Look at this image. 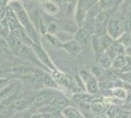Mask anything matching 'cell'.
I'll return each mask as SVG.
<instances>
[{
  "label": "cell",
  "instance_id": "6da1fadb",
  "mask_svg": "<svg viewBox=\"0 0 131 118\" xmlns=\"http://www.w3.org/2000/svg\"><path fill=\"white\" fill-rule=\"evenodd\" d=\"M11 8L18 17V20L21 24L24 31L27 33V34L32 39L33 41L37 44H40V39H39V33L37 32L36 28L34 27L30 17L27 15L26 9L24 8L23 3L20 1H12Z\"/></svg>",
  "mask_w": 131,
  "mask_h": 118
},
{
  "label": "cell",
  "instance_id": "7a4b0ae2",
  "mask_svg": "<svg viewBox=\"0 0 131 118\" xmlns=\"http://www.w3.org/2000/svg\"><path fill=\"white\" fill-rule=\"evenodd\" d=\"M125 31L121 24L120 19L116 17L110 18L108 24H107V34H109L110 37H112L115 40H116L117 39H119V37Z\"/></svg>",
  "mask_w": 131,
  "mask_h": 118
},
{
  "label": "cell",
  "instance_id": "3957f363",
  "mask_svg": "<svg viewBox=\"0 0 131 118\" xmlns=\"http://www.w3.org/2000/svg\"><path fill=\"white\" fill-rule=\"evenodd\" d=\"M55 94L51 92H43L40 93L37 96L30 98L31 101V106H42V105H48L51 103V101H53L55 97Z\"/></svg>",
  "mask_w": 131,
  "mask_h": 118
},
{
  "label": "cell",
  "instance_id": "277c9868",
  "mask_svg": "<svg viewBox=\"0 0 131 118\" xmlns=\"http://www.w3.org/2000/svg\"><path fill=\"white\" fill-rule=\"evenodd\" d=\"M91 38H92V35H90V33L83 28H79L77 33L74 34V39L81 44L82 47H87L91 44L90 43Z\"/></svg>",
  "mask_w": 131,
  "mask_h": 118
},
{
  "label": "cell",
  "instance_id": "5b68a950",
  "mask_svg": "<svg viewBox=\"0 0 131 118\" xmlns=\"http://www.w3.org/2000/svg\"><path fill=\"white\" fill-rule=\"evenodd\" d=\"M52 77L57 82V84L59 85V86L64 87V88L70 89L71 87V85H72L71 78L68 75H66L65 73H62L60 71H57L56 69L52 70Z\"/></svg>",
  "mask_w": 131,
  "mask_h": 118
},
{
  "label": "cell",
  "instance_id": "8992f818",
  "mask_svg": "<svg viewBox=\"0 0 131 118\" xmlns=\"http://www.w3.org/2000/svg\"><path fill=\"white\" fill-rule=\"evenodd\" d=\"M62 47H63L68 53H70V54L73 55V56L79 54V53L81 52L82 48H83L81 46V44H80L78 41H77L74 39L64 42Z\"/></svg>",
  "mask_w": 131,
  "mask_h": 118
},
{
  "label": "cell",
  "instance_id": "52a82bcc",
  "mask_svg": "<svg viewBox=\"0 0 131 118\" xmlns=\"http://www.w3.org/2000/svg\"><path fill=\"white\" fill-rule=\"evenodd\" d=\"M85 85V89L90 95H95L97 94L99 90V86H98V81L96 79V76L92 74V72L90 73L89 77L86 79L85 82H83Z\"/></svg>",
  "mask_w": 131,
  "mask_h": 118
},
{
  "label": "cell",
  "instance_id": "ba28073f",
  "mask_svg": "<svg viewBox=\"0 0 131 118\" xmlns=\"http://www.w3.org/2000/svg\"><path fill=\"white\" fill-rule=\"evenodd\" d=\"M5 19H6V21H7V23H8V26H9V29H10L11 32H13V31H17V30H19V29L22 28L21 24H20L19 20H18L17 15L15 14V12L13 11L12 8L10 9V10H8Z\"/></svg>",
  "mask_w": 131,
  "mask_h": 118
},
{
  "label": "cell",
  "instance_id": "9c48e42d",
  "mask_svg": "<svg viewBox=\"0 0 131 118\" xmlns=\"http://www.w3.org/2000/svg\"><path fill=\"white\" fill-rule=\"evenodd\" d=\"M42 9L44 11V14H47L50 16H54L60 11V7L58 5V3L54 2L53 0H47L42 2Z\"/></svg>",
  "mask_w": 131,
  "mask_h": 118
},
{
  "label": "cell",
  "instance_id": "30bf717a",
  "mask_svg": "<svg viewBox=\"0 0 131 118\" xmlns=\"http://www.w3.org/2000/svg\"><path fill=\"white\" fill-rule=\"evenodd\" d=\"M10 106L12 108H16L18 110H23L25 108L27 107H31V101L29 99H26V98H18L15 99L14 101H12Z\"/></svg>",
  "mask_w": 131,
  "mask_h": 118
},
{
  "label": "cell",
  "instance_id": "8fae6325",
  "mask_svg": "<svg viewBox=\"0 0 131 118\" xmlns=\"http://www.w3.org/2000/svg\"><path fill=\"white\" fill-rule=\"evenodd\" d=\"M62 112H63V115L66 118H84L83 115L78 110H77V109H74V108H72L71 106L64 107Z\"/></svg>",
  "mask_w": 131,
  "mask_h": 118
},
{
  "label": "cell",
  "instance_id": "7c38bea8",
  "mask_svg": "<svg viewBox=\"0 0 131 118\" xmlns=\"http://www.w3.org/2000/svg\"><path fill=\"white\" fill-rule=\"evenodd\" d=\"M79 28H80V27L77 25V23L75 22V21H68V22H66L63 24V26H62V31H65V32L69 33V34H74Z\"/></svg>",
  "mask_w": 131,
  "mask_h": 118
},
{
  "label": "cell",
  "instance_id": "4fadbf2b",
  "mask_svg": "<svg viewBox=\"0 0 131 118\" xmlns=\"http://www.w3.org/2000/svg\"><path fill=\"white\" fill-rule=\"evenodd\" d=\"M43 37H44V39H45L50 45H52V46H54V47H62V46H63V42L59 39V38H58L56 34H51L46 33Z\"/></svg>",
  "mask_w": 131,
  "mask_h": 118
},
{
  "label": "cell",
  "instance_id": "5bb4252c",
  "mask_svg": "<svg viewBox=\"0 0 131 118\" xmlns=\"http://www.w3.org/2000/svg\"><path fill=\"white\" fill-rule=\"evenodd\" d=\"M99 40H100V44L103 47V49L106 50L107 48H109L111 45L114 43L115 39H113L112 37H110L108 34H105L101 37H99Z\"/></svg>",
  "mask_w": 131,
  "mask_h": 118
},
{
  "label": "cell",
  "instance_id": "9a60e30c",
  "mask_svg": "<svg viewBox=\"0 0 131 118\" xmlns=\"http://www.w3.org/2000/svg\"><path fill=\"white\" fill-rule=\"evenodd\" d=\"M99 65H100L101 67H103L104 69L110 68L111 66H113V59H112L106 52H104V53L100 56V58H99Z\"/></svg>",
  "mask_w": 131,
  "mask_h": 118
},
{
  "label": "cell",
  "instance_id": "2e32d148",
  "mask_svg": "<svg viewBox=\"0 0 131 118\" xmlns=\"http://www.w3.org/2000/svg\"><path fill=\"white\" fill-rule=\"evenodd\" d=\"M50 104H52V105H54V106H57L61 108V107H64V106H67L68 104H69V101L64 97V96H55V97L53 98V101H51V103Z\"/></svg>",
  "mask_w": 131,
  "mask_h": 118
},
{
  "label": "cell",
  "instance_id": "e0dca14e",
  "mask_svg": "<svg viewBox=\"0 0 131 118\" xmlns=\"http://www.w3.org/2000/svg\"><path fill=\"white\" fill-rule=\"evenodd\" d=\"M127 64V59L123 54H118L113 60V66L115 68H123Z\"/></svg>",
  "mask_w": 131,
  "mask_h": 118
},
{
  "label": "cell",
  "instance_id": "ac0fdd59",
  "mask_svg": "<svg viewBox=\"0 0 131 118\" xmlns=\"http://www.w3.org/2000/svg\"><path fill=\"white\" fill-rule=\"evenodd\" d=\"M120 43L124 45V46H130L131 45V34L129 32H124L123 34L119 37V39H117Z\"/></svg>",
  "mask_w": 131,
  "mask_h": 118
},
{
  "label": "cell",
  "instance_id": "d6986e66",
  "mask_svg": "<svg viewBox=\"0 0 131 118\" xmlns=\"http://www.w3.org/2000/svg\"><path fill=\"white\" fill-rule=\"evenodd\" d=\"M90 109L93 113L95 114H100L104 110V104L100 101H93L90 104Z\"/></svg>",
  "mask_w": 131,
  "mask_h": 118
},
{
  "label": "cell",
  "instance_id": "ffe728a7",
  "mask_svg": "<svg viewBox=\"0 0 131 118\" xmlns=\"http://www.w3.org/2000/svg\"><path fill=\"white\" fill-rule=\"evenodd\" d=\"M113 96L118 99H125L127 97V93H126V90L122 88H116L113 90Z\"/></svg>",
  "mask_w": 131,
  "mask_h": 118
},
{
  "label": "cell",
  "instance_id": "44dd1931",
  "mask_svg": "<svg viewBox=\"0 0 131 118\" xmlns=\"http://www.w3.org/2000/svg\"><path fill=\"white\" fill-rule=\"evenodd\" d=\"M42 80H43L44 84L46 85V86H48V87H52V88H58L59 87V85L57 84V82L54 80V78L53 77L51 78V76L47 75V74L43 75Z\"/></svg>",
  "mask_w": 131,
  "mask_h": 118
},
{
  "label": "cell",
  "instance_id": "7402d4cb",
  "mask_svg": "<svg viewBox=\"0 0 131 118\" xmlns=\"http://www.w3.org/2000/svg\"><path fill=\"white\" fill-rule=\"evenodd\" d=\"M58 30H59L58 24L55 22V21H51V22L48 23L47 26H46V33H48V34H57Z\"/></svg>",
  "mask_w": 131,
  "mask_h": 118
},
{
  "label": "cell",
  "instance_id": "603a6c76",
  "mask_svg": "<svg viewBox=\"0 0 131 118\" xmlns=\"http://www.w3.org/2000/svg\"><path fill=\"white\" fill-rule=\"evenodd\" d=\"M118 113H119V109H118L117 107L115 106V105H111V106L109 107V109L107 110L106 115L109 118H115L117 116Z\"/></svg>",
  "mask_w": 131,
  "mask_h": 118
},
{
  "label": "cell",
  "instance_id": "cb8c5ba5",
  "mask_svg": "<svg viewBox=\"0 0 131 118\" xmlns=\"http://www.w3.org/2000/svg\"><path fill=\"white\" fill-rule=\"evenodd\" d=\"M91 72H92V74H94V75L97 77V76H100L101 74H103L104 68L101 67V66H94V67H92V69H91Z\"/></svg>",
  "mask_w": 131,
  "mask_h": 118
},
{
  "label": "cell",
  "instance_id": "d4e9b609",
  "mask_svg": "<svg viewBox=\"0 0 131 118\" xmlns=\"http://www.w3.org/2000/svg\"><path fill=\"white\" fill-rule=\"evenodd\" d=\"M8 85V80L6 79H0V90H3Z\"/></svg>",
  "mask_w": 131,
  "mask_h": 118
},
{
  "label": "cell",
  "instance_id": "484cf974",
  "mask_svg": "<svg viewBox=\"0 0 131 118\" xmlns=\"http://www.w3.org/2000/svg\"><path fill=\"white\" fill-rule=\"evenodd\" d=\"M8 45V42L7 40L3 39V37H0V48H3V47H6Z\"/></svg>",
  "mask_w": 131,
  "mask_h": 118
},
{
  "label": "cell",
  "instance_id": "4316f807",
  "mask_svg": "<svg viewBox=\"0 0 131 118\" xmlns=\"http://www.w3.org/2000/svg\"><path fill=\"white\" fill-rule=\"evenodd\" d=\"M115 118H129V115L125 112H121V113H118L117 116Z\"/></svg>",
  "mask_w": 131,
  "mask_h": 118
},
{
  "label": "cell",
  "instance_id": "83f0119b",
  "mask_svg": "<svg viewBox=\"0 0 131 118\" xmlns=\"http://www.w3.org/2000/svg\"><path fill=\"white\" fill-rule=\"evenodd\" d=\"M30 118H46V117H45V115H43V114H33Z\"/></svg>",
  "mask_w": 131,
  "mask_h": 118
},
{
  "label": "cell",
  "instance_id": "f1b7e54d",
  "mask_svg": "<svg viewBox=\"0 0 131 118\" xmlns=\"http://www.w3.org/2000/svg\"><path fill=\"white\" fill-rule=\"evenodd\" d=\"M53 1H54V2H56V3H58V4H59V3H61V0H53Z\"/></svg>",
  "mask_w": 131,
  "mask_h": 118
},
{
  "label": "cell",
  "instance_id": "f546056e",
  "mask_svg": "<svg viewBox=\"0 0 131 118\" xmlns=\"http://www.w3.org/2000/svg\"><path fill=\"white\" fill-rule=\"evenodd\" d=\"M26 1H28V0H21V2H22V3H24V2H26Z\"/></svg>",
  "mask_w": 131,
  "mask_h": 118
},
{
  "label": "cell",
  "instance_id": "4dcf8cb0",
  "mask_svg": "<svg viewBox=\"0 0 131 118\" xmlns=\"http://www.w3.org/2000/svg\"><path fill=\"white\" fill-rule=\"evenodd\" d=\"M39 1H41V2H44V1H47V0H39Z\"/></svg>",
  "mask_w": 131,
  "mask_h": 118
},
{
  "label": "cell",
  "instance_id": "1f68e13d",
  "mask_svg": "<svg viewBox=\"0 0 131 118\" xmlns=\"http://www.w3.org/2000/svg\"><path fill=\"white\" fill-rule=\"evenodd\" d=\"M11 1H17V0H11Z\"/></svg>",
  "mask_w": 131,
  "mask_h": 118
}]
</instances>
